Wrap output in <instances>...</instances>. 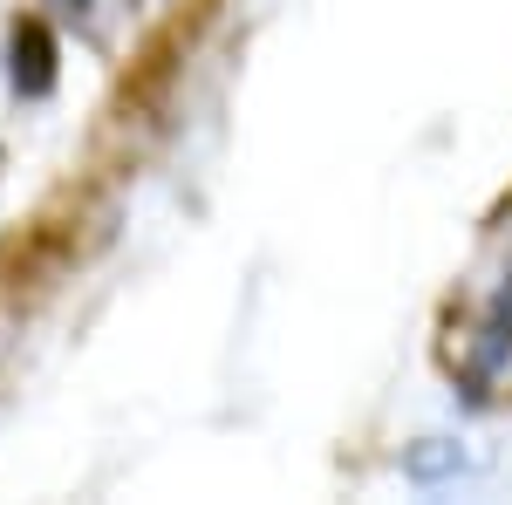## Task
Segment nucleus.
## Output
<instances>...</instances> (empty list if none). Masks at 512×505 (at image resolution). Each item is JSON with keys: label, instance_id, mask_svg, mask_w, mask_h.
<instances>
[{"label": "nucleus", "instance_id": "f03ea898", "mask_svg": "<svg viewBox=\"0 0 512 505\" xmlns=\"http://www.w3.org/2000/svg\"><path fill=\"white\" fill-rule=\"evenodd\" d=\"M41 7H55L62 21H76L82 35H96V0H41Z\"/></svg>", "mask_w": 512, "mask_h": 505}, {"label": "nucleus", "instance_id": "f257e3e1", "mask_svg": "<svg viewBox=\"0 0 512 505\" xmlns=\"http://www.w3.org/2000/svg\"><path fill=\"white\" fill-rule=\"evenodd\" d=\"M55 76H62V48H55V28L41 14H21L7 28V82L21 103H41L55 96Z\"/></svg>", "mask_w": 512, "mask_h": 505}]
</instances>
